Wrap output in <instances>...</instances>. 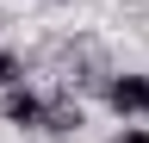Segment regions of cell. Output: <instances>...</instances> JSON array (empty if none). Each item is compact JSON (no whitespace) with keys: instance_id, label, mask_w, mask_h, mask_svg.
<instances>
[{"instance_id":"cell-1","label":"cell","mask_w":149,"mask_h":143,"mask_svg":"<svg viewBox=\"0 0 149 143\" xmlns=\"http://www.w3.org/2000/svg\"><path fill=\"white\" fill-rule=\"evenodd\" d=\"M100 93L118 118H149V75H106Z\"/></svg>"},{"instance_id":"cell-2","label":"cell","mask_w":149,"mask_h":143,"mask_svg":"<svg viewBox=\"0 0 149 143\" xmlns=\"http://www.w3.org/2000/svg\"><path fill=\"white\" fill-rule=\"evenodd\" d=\"M0 118H6V124H25V131H44V93H31L25 81H19V87H0Z\"/></svg>"},{"instance_id":"cell-3","label":"cell","mask_w":149,"mask_h":143,"mask_svg":"<svg viewBox=\"0 0 149 143\" xmlns=\"http://www.w3.org/2000/svg\"><path fill=\"white\" fill-rule=\"evenodd\" d=\"M81 124H87V112H81L74 93H50V100H44V131H50V137H74Z\"/></svg>"},{"instance_id":"cell-4","label":"cell","mask_w":149,"mask_h":143,"mask_svg":"<svg viewBox=\"0 0 149 143\" xmlns=\"http://www.w3.org/2000/svg\"><path fill=\"white\" fill-rule=\"evenodd\" d=\"M19 81H25V75H19V56L0 50V87H19Z\"/></svg>"},{"instance_id":"cell-5","label":"cell","mask_w":149,"mask_h":143,"mask_svg":"<svg viewBox=\"0 0 149 143\" xmlns=\"http://www.w3.org/2000/svg\"><path fill=\"white\" fill-rule=\"evenodd\" d=\"M112 143H149V124H124V131L112 137Z\"/></svg>"}]
</instances>
